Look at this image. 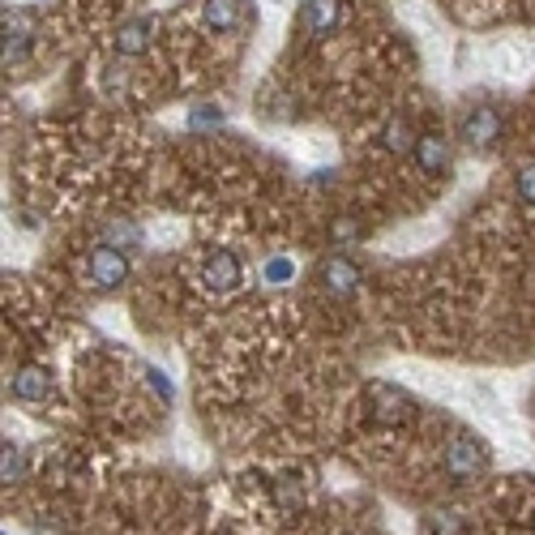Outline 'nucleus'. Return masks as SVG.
<instances>
[{
	"mask_svg": "<svg viewBox=\"0 0 535 535\" xmlns=\"http://www.w3.org/2000/svg\"><path fill=\"white\" fill-rule=\"evenodd\" d=\"M458 138H463L471 150H489V146L501 138V112H497L493 103H476V108L463 116Z\"/></svg>",
	"mask_w": 535,
	"mask_h": 535,
	"instance_id": "obj_1",
	"label": "nucleus"
},
{
	"mask_svg": "<svg viewBox=\"0 0 535 535\" xmlns=\"http://www.w3.org/2000/svg\"><path fill=\"white\" fill-rule=\"evenodd\" d=\"M86 274L95 287H120L129 274V262L116 249H95V253L86 257Z\"/></svg>",
	"mask_w": 535,
	"mask_h": 535,
	"instance_id": "obj_2",
	"label": "nucleus"
},
{
	"mask_svg": "<svg viewBox=\"0 0 535 535\" xmlns=\"http://www.w3.org/2000/svg\"><path fill=\"white\" fill-rule=\"evenodd\" d=\"M416 163H420V171H428V176H441V171L450 168V146H446V138H441V133L416 138Z\"/></svg>",
	"mask_w": 535,
	"mask_h": 535,
	"instance_id": "obj_3",
	"label": "nucleus"
},
{
	"mask_svg": "<svg viewBox=\"0 0 535 535\" xmlns=\"http://www.w3.org/2000/svg\"><path fill=\"white\" fill-rule=\"evenodd\" d=\"M112 43L120 57H141L150 47V17H129L125 26H116Z\"/></svg>",
	"mask_w": 535,
	"mask_h": 535,
	"instance_id": "obj_4",
	"label": "nucleus"
},
{
	"mask_svg": "<svg viewBox=\"0 0 535 535\" xmlns=\"http://www.w3.org/2000/svg\"><path fill=\"white\" fill-rule=\"evenodd\" d=\"M300 26L309 35H330L338 26V0H304L300 5Z\"/></svg>",
	"mask_w": 535,
	"mask_h": 535,
	"instance_id": "obj_5",
	"label": "nucleus"
},
{
	"mask_svg": "<svg viewBox=\"0 0 535 535\" xmlns=\"http://www.w3.org/2000/svg\"><path fill=\"white\" fill-rule=\"evenodd\" d=\"M206 279H211L214 292H227V287H236L240 283V262L231 253H214L211 266H206Z\"/></svg>",
	"mask_w": 535,
	"mask_h": 535,
	"instance_id": "obj_6",
	"label": "nucleus"
},
{
	"mask_svg": "<svg viewBox=\"0 0 535 535\" xmlns=\"http://www.w3.org/2000/svg\"><path fill=\"white\" fill-rule=\"evenodd\" d=\"M206 22L214 30H236L244 22V9H240V0H206Z\"/></svg>",
	"mask_w": 535,
	"mask_h": 535,
	"instance_id": "obj_7",
	"label": "nucleus"
},
{
	"mask_svg": "<svg viewBox=\"0 0 535 535\" xmlns=\"http://www.w3.org/2000/svg\"><path fill=\"white\" fill-rule=\"evenodd\" d=\"M43 386H47V381H43L39 368H22V373L14 377V386H9V395L14 398H39Z\"/></svg>",
	"mask_w": 535,
	"mask_h": 535,
	"instance_id": "obj_8",
	"label": "nucleus"
},
{
	"mask_svg": "<svg viewBox=\"0 0 535 535\" xmlns=\"http://www.w3.org/2000/svg\"><path fill=\"white\" fill-rule=\"evenodd\" d=\"M519 193L527 206H535V163H527V168H519Z\"/></svg>",
	"mask_w": 535,
	"mask_h": 535,
	"instance_id": "obj_9",
	"label": "nucleus"
}]
</instances>
